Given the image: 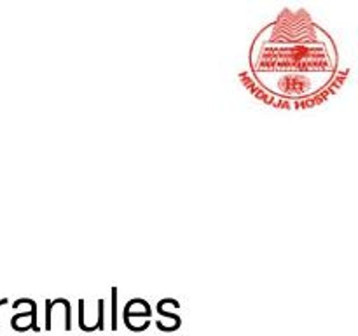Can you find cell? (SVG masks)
Returning a JSON list of instances; mask_svg holds the SVG:
<instances>
[{"label":"cell","instance_id":"6da1fadb","mask_svg":"<svg viewBox=\"0 0 358 336\" xmlns=\"http://www.w3.org/2000/svg\"><path fill=\"white\" fill-rule=\"evenodd\" d=\"M252 74L271 97L306 100L331 84L338 70L332 37L318 24L280 18L255 37Z\"/></svg>","mask_w":358,"mask_h":336},{"label":"cell","instance_id":"7a4b0ae2","mask_svg":"<svg viewBox=\"0 0 358 336\" xmlns=\"http://www.w3.org/2000/svg\"><path fill=\"white\" fill-rule=\"evenodd\" d=\"M7 300H0V304H6Z\"/></svg>","mask_w":358,"mask_h":336}]
</instances>
